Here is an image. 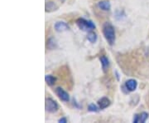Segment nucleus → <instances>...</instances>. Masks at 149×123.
<instances>
[{"mask_svg": "<svg viewBox=\"0 0 149 123\" xmlns=\"http://www.w3.org/2000/svg\"><path fill=\"white\" fill-rule=\"evenodd\" d=\"M99 110H100L99 106L97 107V106L95 105L94 103H91V104L89 105V107H88V111H89V112H98Z\"/></svg>", "mask_w": 149, "mask_h": 123, "instance_id": "nucleus-15", "label": "nucleus"}, {"mask_svg": "<svg viewBox=\"0 0 149 123\" xmlns=\"http://www.w3.org/2000/svg\"><path fill=\"white\" fill-rule=\"evenodd\" d=\"M54 28L56 32H65V31H67L69 30V26L66 22H61L59 21L56 22L54 25Z\"/></svg>", "mask_w": 149, "mask_h": 123, "instance_id": "nucleus-6", "label": "nucleus"}, {"mask_svg": "<svg viewBox=\"0 0 149 123\" xmlns=\"http://www.w3.org/2000/svg\"><path fill=\"white\" fill-rule=\"evenodd\" d=\"M76 25L80 28V30L84 32H91L95 28V24L91 21V20H87L83 18H78L75 22Z\"/></svg>", "mask_w": 149, "mask_h": 123, "instance_id": "nucleus-2", "label": "nucleus"}, {"mask_svg": "<svg viewBox=\"0 0 149 123\" xmlns=\"http://www.w3.org/2000/svg\"><path fill=\"white\" fill-rule=\"evenodd\" d=\"M98 7L103 11H109L111 8V5H110V3L109 1H100L98 3Z\"/></svg>", "mask_w": 149, "mask_h": 123, "instance_id": "nucleus-10", "label": "nucleus"}, {"mask_svg": "<svg viewBox=\"0 0 149 123\" xmlns=\"http://www.w3.org/2000/svg\"><path fill=\"white\" fill-rule=\"evenodd\" d=\"M45 108L46 111L49 113H55L59 110V106L57 102L52 98H47L45 102Z\"/></svg>", "mask_w": 149, "mask_h": 123, "instance_id": "nucleus-3", "label": "nucleus"}, {"mask_svg": "<svg viewBox=\"0 0 149 123\" xmlns=\"http://www.w3.org/2000/svg\"><path fill=\"white\" fill-rule=\"evenodd\" d=\"M98 106L100 107V110H104V109H105L107 107H109L110 106V104H111V102H110V100L108 98V97H101L100 99H99L98 100Z\"/></svg>", "mask_w": 149, "mask_h": 123, "instance_id": "nucleus-7", "label": "nucleus"}, {"mask_svg": "<svg viewBox=\"0 0 149 123\" xmlns=\"http://www.w3.org/2000/svg\"><path fill=\"white\" fill-rule=\"evenodd\" d=\"M45 81L47 83L48 86H53L56 83V78L52 75H46V77H45Z\"/></svg>", "mask_w": 149, "mask_h": 123, "instance_id": "nucleus-12", "label": "nucleus"}, {"mask_svg": "<svg viewBox=\"0 0 149 123\" xmlns=\"http://www.w3.org/2000/svg\"><path fill=\"white\" fill-rule=\"evenodd\" d=\"M114 74H115V77H116L117 80L118 81L120 80V77H119V74H118V72L117 71H115V72H114Z\"/></svg>", "mask_w": 149, "mask_h": 123, "instance_id": "nucleus-17", "label": "nucleus"}, {"mask_svg": "<svg viewBox=\"0 0 149 123\" xmlns=\"http://www.w3.org/2000/svg\"><path fill=\"white\" fill-rule=\"evenodd\" d=\"M56 94L58 96L59 99L61 101L64 102H68L70 101V95L67 91H65L64 89H62L61 87H56Z\"/></svg>", "mask_w": 149, "mask_h": 123, "instance_id": "nucleus-4", "label": "nucleus"}, {"mask_svg": "<svg viewBox=\"0 0 149 123\" xmlns=\"http://www.w3.org/2000/svg\"><path fill=\"white\" fill-rule=\"evenodd\" d=\"M87 39L88 41L91 43H95L97 41V34L95 32L91 31V32H88L87 34Z\"/></svg>", "mask_w": 149, "mask_h": 123, "instance_id": "nucleus-11", "label": "nucleus"}, {"mask_svg": "<svg viewBox=\"0 0 149 123\" xmlns=\"http://www.w3.org/2000/svg\"><path fill=\"white\" fill-rule=\"evenodd\" d=\"M58 7L54 4L53 2H49L46 4V12H52L56 10Z\"/></svg>", "mask_w": 149, "mask_h": 123, "instance_id": "nucleus-13", "label": "nucleus"}, {"mask_svg": "<svg viewBox=\"0 0 149 123\" xmlns=\"http://www.w3.org/2000/svg\"><path fill=\"white\" fill-rule=\"evenodd\" d=\"M148 118V113L143 112L140 114H135L133 117V122L135 123H144Z\"/></svg>", "mask_w": 149, "mask_h": 123, "instance_id": "nucleus-5", "label": "nucleus"}, {"mask_svg": "<svg viewBox=\"0 0 149 123\" xmlns=\"http://www.w3.org/2000/svg\"><path fill=\"white\" fill-rule=\"evenodd\" d=\"M138 82L135 79H128L125 82V87L128 91H134L137 89Z\"/></svg>", "mask_w": 149, "mask_h": 123, "instance_id": "nucleus-8", "label": "nucleus"}, {"mask_svg": "<svg viewBox=\"0 0 149 123\" xmlns=\"http://www.w3.org/2000/svg\"><path fill=\"white\" fill-rule=\"evenodd\" d=\"M103 34L104 36V38L106 39L108 43L113 46L114 43H115V30L114 27H113L111 23L109 22H105L103 25Z\"/></svg>", "mask_w": 149, "mask_h": 123, "instance_id": "nucleus-1", "label": "nucleus"}, {"mask_svg": "<svg viewBox=\"0 0 149 123\" xmlns=\"http://www.w3.org/2000/svg\"><path fill=\"white\" fill-rule=\"evenodd\" d=\"M47 46H48V48H50V49H54V48L56 47V40L52 38H49L47 41Z\"/></svg>", "mask_w": 149, "mask_h": 123, "instance_id": "nucleus-14", "label": "nucleus"}, {"mask_svg": "<svg viewBox=\"0 0 149 123\" xmlns=\"http://www.w3.org/2000/svg\"><path fill=\"white\" fill-rule=\"evenodd\" d=\"M100 63H101V67H102V70H103V72H104V73H106L107 72H108V70L109 68V58L105 57V56H101L100 58Z\"/></svg>", "mask_w": 149, "mask_h": 123, "instance_id": "nucleus-9", "label": "nucleus"}, {"mask_svg": "<svg viewBox=\"0 0 149 123\" xmlns=\"http://www.w3.org/2000/svg\"><path fill=\"white\" fill-rule=\"evenodd\" d=\"M58 122L60 123H66L67 122V119L65 117H61V118H60L58 120Z\"/></svg>", "mask_w": 149, "mask_h": 123, "instance_id": "nucleus-16", "label": "nucleus"}]
</instances>
